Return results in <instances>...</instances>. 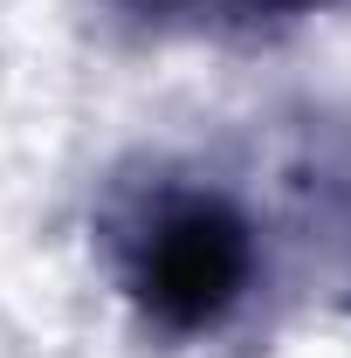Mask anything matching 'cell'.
Masks as SVG:
<instances>
[{"label": "cell", "instance_id": "obj_2", "mask_svg": "<svg viewBox=\"0 0 351 358\" xmlns=\"http://www.w3.org/2000/svg\"><path fill=\"white\" fill-rule=\"evenodd\" d=\"M145 28H179V35H255V28H282V21H303L324 14L338 0H124Z\"/></svg>", "mask_w": 351, "mask_h": 358}, {"label": "cell", "instance_id": "obj_1", "mask_svg": "<svg viewBox=\"0 0 351 358\" xmlns=\"http://www.w3.org/2000/svg\"><path fill=\"white\" fill-rule=\"evenodd\" d=\"M262 275L255 221L214 186H159L117 227V282L159 338H207Z\"/></svg>", "mask_w": 351, "mask_h": 358}]
</instances>
